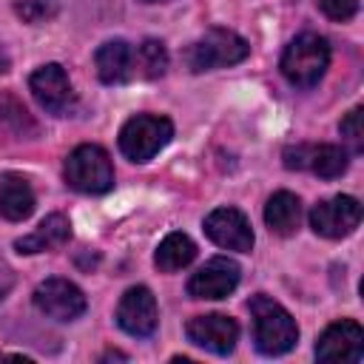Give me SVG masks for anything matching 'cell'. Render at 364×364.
<instances>
[{
  "mask_svg": "<svg viewBox=\"0 0 364 364\" xmlns=\"http://www.w3.org/2000/svg\"><path fill=\"white\" fill-rule=\"evenodd\" d=\"M239 276L242 270L233 259L213 256L188 279V296L191 299H225L236 290Z\"/></svg>",
  "mask_w": 364,
  "mask_h": 364,
  "instance_id": "obj_12",
  "label": "cell"
},
{
  "mask_svg": "<svg viewBox=\"0 0 364 364\" xmlns=\"http://www.w3.org/2000/svg\"><path fill=\"white\" fill-rule=\"evenodd\" d=\"M185 336L191 344H196L213 355H230L236 347V338H239V324L222 313L193 316L185 327Z\"/></svg>",
  "mask_w": 364,
  "mask_h": 364,
  "instance_id": "obj_10",
  "label": "cell"
},
{
  "mask_svg": "<svg viewBox=\"0 0 364 364\" xmlns=\"http://www.w3.org/2000/svg\"><path fill=\"white\" fill-rule=\"evenodd\" d=\"M65 182L80 193H108L114 188V165L105 148L80 145L65 159Z\"/></svg>",
  "mask_w": 364,
  "mask_h": 364,
  "instance_id": "obj_4",
  "label": "cell"
},
{
  "mask_svg": "<svg viewBox=\"0 0 364 364\" xmlns=\"http://www.w3.org/2000/svg\"><path fill=\"white\" fill-rule=\"evenodd\" d=\"M28 88L34 94V100L51 111V114H68V108L74 105V91H71V82H68V74L63 65L57 63H46L40 65L31 77H28Z\"/></svg>",
  "mask_w": 364,
  "mask_h": 364,
  "instance_id": "obj_14",
  "label": "cell"
},
{
  "mask_svg": "<svg viewBox=\"0 0 364 364\" xmlns=\"http://www.w3.org/2000/svg\"><path fill=\"white\" fill-rule=\"evenodd\" d=\"M347 151L341 145H290L284 148V168L290 171H310L321 179H336L347 171Z\"/></svg>",
  "mask_w": 364,
  "mask_h": 364,
  "instance_id": "obj_8",
  "label": "cell"
},
{
  "mask_svg": "<svg viewBox=\"0 0 364 364\" xmlns=\"http://www.w3.org/2000/svg\"><path fill=\"white\" fill-rule=\"evenodd\" d=\"M364 355V330L353 318L333 321L316 341L318 361H361Z\"/></svg>",
  "mask_w": 364,
  "mask_h": 364,
  "instance_id": "obj_13",
  "label": "cell"
},
{
  "mask_svg": "<svg viewBox=\"0 0 364 364\" xmlns=\"http://www.w3.org/2000/svg\"><path fill=\"white\" fill-rule=\"evenodd\" d=\"M173 136V122L156 114H136L119 128V151L131 162L154 159Z\"/></svg>",
  "mask_w": 364,
  "mask_h": 364,
  "instance_id": "obj_3",
  "label": "cell"
},
{
  "mask_svg": "<svg viewBox=\"0 0 364 364\" xmlns=\"http://www.w3.org/2000/svg\"><path fill=\"white\" fill-rule=\"evenodd\" d=\"M168 68V51L159 40H145L136 51H134V74L139 77H162Z\"/></svg>",
  "mask_w": 364,
  "mask_h": 364,
  "instance_id": "obj_20",
  "label": "cell"
},
{
  "mask_svg": "<svg viewBox=\"0 0 364 364\" xmlns=\"http://www.w3.org/2000/svg\"><path fill=\"white\" fill-rule=\"evenodd\" d=\"M0 358H3V353H0Z\"/></svg>",
  "mask_w": 364,
  "mask_h": 364,
  "instance_id": "obj_27",
  "label": "cell"
},
{
  "mask_svg": "<svg viewBox=\"0 0 364 364\" xmlns=\"http://www.w3.org/2000/svg\"><path fill=\"white\" fill-rule=\"evenodd\" d=\"M68 239H71V222L63 213H48L28 236L14 239V250L17 253H43V250L63 247Z\"/></svg>",
  "mask_w": 364,
  "mask_h": 364,
  "instance_id": "obj_16",
  "label": "cell"
},
{
  "mask_svg": "<svg viewBox=\"0 0 364 364\" xmlns=\"http://www.w3.org/2000/svg\"><path fill=\"white\" fill-rule=\"evenodd\" d=\"M60 0H17L14 11L26 20V23H46L57 14Z\"/></svg>",
  "mask_w": 364,
  "mask_h": 364,
  "instance_id": "obj_21",
  "label": "cell"
},
{
  "mask_svg": "<svg viewBox=\"0 0 364 364\" xmlns=\"http://www.w3.org/2000/svg\"><path fill=\"white\" fill-rule=\"evenodd\" d=\"M108 358H122V361H125L128 355H122V353H117V350H108V353H105V355H102L100 361H108Z\"/></svg>",
  "mask_w": 364,
  "mask_h": 364,
  "instance_id": "obj_25",
  "label": "cell"
},
{
  "mask_svg": "<svg viewBox=\"0 0 364 364\" xmlns=\"http://www.w3.org/2000/svg\"><path fill=\"white\" fill-rule=\"evenodd\" d=\"M193 259H196V245H193V239L188 233H179V230L168 233L159 242L156 253H154V264L162 273H176L182 267H188Z\"/></svg>",
  "mask_w": 364,
  "mask_h": 364,
  "instance_id": "obj_19",
  "label": "cell"
},
{
  "mask_svg": "<svg viewBox=\"0 0 364 364\" xmlns=\"http://www.w3.org/2000/svg\"><path fill=\"white\" fill-rule=\"evenodd\" d=\"M11 282H14V276H11V267H9V264L0 259V301H3V296L9 293Z\"/></svg>",
  "mask_w": 364,
  "mask_h": 364,
  "instance_id": "obj_24",
  "label": "cell"
},
{
  "mask_svg": "<svg viewBox=\"0 0 364 364\" xmlns=\"http://www.w3.org/2000/svg\"><path fill=\"white\" fill-rule=\"evenodd\" d=\"M34 210V191L26 176L3 173L0 176V216L9 222H23Z\"/></svg>",
  "mask_w": 364,
  "mask_h": 364,
  "instance_id": "obj_17",
  "label": "cell"
},
{
  "mask_svg": "<svg viewBox=\"0 0 364 364\" xmlns=\"http://www.w3.org/2000/svg\"><path fill=\"white\" fill-rule=\"evenodd\" d=\"M94 63H97V74L105 85H119L134 77V48L119 37L105 40L97 48Z\"/></svg>",
  "mask_w": 364,
  "mask_h": 364,
  "instance_id": "obj_15",
  "label": "cell"
},
{
  "mask_svg": "<svg viewBox=\"0 0 364 364\" xmlns=\"http://www.w3.org/2000/svg\"><path fill=\"white\" fill-rule=\"evenodd\" d=\"M145 3H156V0H145Z\"/></svg>",
  "mask_w": 364,
  "mask_h": 364,
  "instance_id": "obj_26",
  "label": "cell"
},
{
  "mask_svg": "<svg viewBox=\"0 0 364 364\" xmlns=\"http://www.w3.org/2000/svg\"><path fill=\"white\" fill-rule=\"evenodd\" d=\"M31 299H34V307L43 316L54 318V321H74V318H80L85 313V296H82V290L74 282L60 279V276L40 282L34 287V296Z\"/></svg>",
  "mask_w": 364,
  "mask_h": 364,
  "instance_id": "obj_7",
  "label": "cell"
},
{
  "mask_svg": "<svg viewBox=\"0 0 364 364\" xmlns=\"http://www.w3.org/2000/svg\"><path fill=\"white\" fill-rule=\"evenodd\" d=\"M318 9H321L330 20L344 23V20L355 17V11H358V0H318Z\"/></svg>",
  "mask_w": 364,
  "mask_h": 364,
  "instance_id": "obj_23",
  "label": "cell"
},
{
  "mask_svg": "<svg viewBox=\"0 0 364 364\" xmlns=\"http://www.w3.org/2000/svg\"><path fill=\"white\" fill-rule=\"evenodd\" d=\"M264 222L279 236H293L301 222V202L290 191H276L264 205Z\"/></svg>",
  "mask_w": 364,
  "mask_h": 364,
  "instance_id": "obj_18",
  "label": "cell"
},
{
  "mask_svg": "<svg viewBox=\"0 0 364 364\" xmlns=\"http://www.w3.org/2000/svg\"><path fill=\"white\" fill-rule=\"evenodd\" d=\"M250 54V46L245 37H239L230 28H208L188 51L191 71H213L225 65H236Z\"/></svg>",
  "mask_w": 364,
  "mask_h": 364,
  "instance_id": "obj_5",
  "label": "cell"
},
{
  "mask_svg": "<svg viewBox=\"0 0 364 364\" xmlns=\"http://www.w3.org/2000/svg\"><path fill=\"white\" fill-rule=\"evenodd\" d=\"M361 222V205L355 196L338 193L330 199H321L310 210V228L324 239H341L350 236Z\"/></svg>",
  "mask_w": 364,
  "mask_h": 364,
  "instance_id": "obj_6",
  "label": "cell"
},
{
  "mask_svg": "<svg viewBox=\"0 0 364 364\" xmlns=\"http://www.w3.org/2000/svg\"><path fill=\"white\" fill-rule=\"evenodd\" d=\"M247 307L253 316V344L262 355H284L296 347L299 324L279 301L259 293L250 299Z\"/></svg>",
  "mask_w": 364,
  "mask_h": 364,
  "instance_id": "obj_1",
  "label": "cell"
},
{
  "mask_svg": "<svg viewBox=\"0 0 364 364\" xmlns=\"http://www.w3.org/2000/svg\"><path fill=\"white\" fill-rule=\"evenodd\" d=\"M361 105H355L344 119H341V125H338V131H341V136H344V142L358 154V151H364V128H361Z\"/></svg>",
  "mask_w": 364,
  "mask_h": 364,
  "instance_id": "obj_22",
  "label": "cell"
},
{
  "mask_svg": "<svg viewBox=\"0 0 364 364\" xmlns=\"http://www.w3.org/2000/svg\"><path fill=\"white\" fill-rule=\"evenodd\" d=\"M327 65H330V43L313 31L293 37L279 60L284 80L296 88H313L324 77Z\"/></svg>",
  "mask_w": 364,
  "mask_h": 364,
  "instance_id": "obj_2",
  "label": "cell"
},
{
  "mask_svg": "<svg viewBox=\"0 0 364 364\" xmlns=\"http://www.w3.org/2000/svg\"><path fill=\"white\" fill-rule=\"evenodd\" d=\"M156 321H159V310L154 293L145 284L128 287L117 304V324L134 338H148L156 330Z\"/></svg>",
  "mask_w": 364,
  "mask_h": 364,
  "instance_id": "obj_9",
  "label": "cell"
},
{
  "mask_svg": "<svg viewBox=\"0 0 364 364\" xmlns=\"http://www.w3.org/2000/svg\"><path fill=\"white\" fill-rule=\"evenodd\" d=\"M205 233L213 245L225 247V250H236V253H250L253 247V228L247 222V216L236 208H216L205 216Z\"/></svg>",
  "mask_w": 364,
  "mask_h": 364,
  "instance_id": "obj_11",
  "label": "cell"
}]
</instances>
